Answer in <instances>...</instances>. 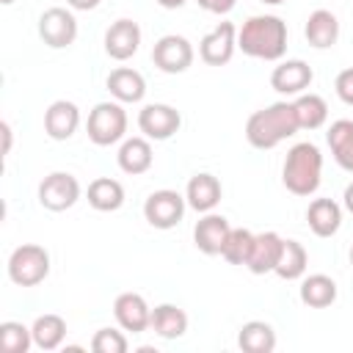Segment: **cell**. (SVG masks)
<instances>
[{
  "mask_svg": "<svg viewBox=\"0 0 353 353\" xmlns=\"http://www.w3.org/2000/svg\"><path fill=\"white\" fill-rule=\"evenodd\" d=\"M251 245H254V232H248V229H232L229 237H226V245H223L221 256L229 265H245L248 262V254H251Z\"/></svg>",
  "mask_w": 353,
  "mask_h": 353,
  "instance_id": "32",
  "label": "cell"
},
{
  "mask_svg": "<svg viewBox=\"0 0 353 353\" xmlns=\"http://www.w3.org/2000/svg\"><path fill=\"white\" fill-rule=\"evenodd\" d=\"M39 36L47 47L52 50H63L69 44H74L77 39V19L69 8L63 6H52L39 17Z\"/></svg>",
  "mask_w": 353,
  "mask_h": 353,
  "instance_id": "10",
  "label": "cell"
},
{
  "mask_svg": "<svg viewBox=\"0 0 353 353\" xmlns=\"http://www.w3.org/2000/svg\"><path fill=\"white\" fill-rule=\"evenodd\" d=\"M325 141L331 146V154L336 160L339 168H345L347 174H353V121L350 119H336L331 121Z\"/></svg>",
  "mask_w": 353,
  "mask_h": 353,
  "instance_id": "23",
  "label": "cell"
},
{
  "mask_svg": "<svg viewBox=\"0 0 353 353\" xmlns=\"http://www.w3.org/2000/svg\"><path fill=\"white\" fill-rule=\"evenodd\" d=\"M193 44L185 39V36H176V33H168V36H160L152 47V61L160 72L165 74H182L193 66Z\"/></svg>",
  "mask_w": 353,
  "mask_h": 353,
  "instance_id": "7",
  "label": "cell"
},
{
  "mask_svg": "<svg viewBox=\"0 0 353 353\" xmlns=\"http://www.w3.org/2000/svg\"><path fill=\"white\" fill-rule=\"evenodd\" d=\"M306 221L317 237H334L342 226V207L334 199H314L309 201Z\"/></svg>",
  "mask_w": 353,
  "mask_h": 353,
  "instance_id": "22",
  "label": "cell"
},
{
  "mask_svg": "<svg viewBox=\"0 0 353 353\" xmlns=\"http://www.w3.org/2000/svg\"><path fill=\"white\" fill-rule=\"evenodd\" d=\"M350 265H353V248H350Z\"/></svg>",
  "mask_w": 353,
  "mask_h": 353,
  "instance_id": "42",
  "label": "cell"
},
{
  "mask_svg": "<svg viewBox=\"0 0 353 353\" xmlns=\"http://www.w3.org/2000/svg\"><path fill=\"white\" fill-rule=\"evenodd\" d=\"M301 303L309 306V309H325L336 301V281L325 273H312V276H303L301 281Z\"/></svg>",
  "mask_w": 353,
  "mask_h": 353,
  "instance_id": "24",
  "label": "cell"
},
{
  "mask_svg": "<svg viewBox=\"0 0 353 353\" xmlns=\"http://www.w3.org/2000/svg\"><path fill=\"white\" fill-rule=\"evenodd\" d=\"M229 232H232V226H229V221H226L223 215H218V212H204V215L196 221V226H193V243H196V248H199L201 254L218 256V254L223 251V245H226Z\"/></svg>",
  "mask_w": 353,
  "mask_h": 353,
  "instance_id": "14",
  "label": "cell"
},
{
  "mask_svg": "<svg viewBox=\"0 0 353 353\" xmlns=\"http://www.w3.org/2000/svg\"><path fill=\"white\" fill-rule=\"evenodd\" d=\"M323 179V154L312 141L295 143L281 168V182L292 196H312Z\"/></svg>",
  "mask_w": 353,
  "mask_h": 353,
  "instance_id": "3",
  "label": "cell"
},
{
  "mask_svg": "<svg viewBox=\"0 0 353 353\" xmlns=\"http://www.w3.org/2000/svg\"><path fill=\"white\" fill-rule=\"evenodd\" d=\"M88 141L94 146H113L127 132V110L121 102H97L85 121Z\"/></svg>",
  "mask_w": 353,
  "mask_h": 353,
  "instance_id": "5",
  "label": "cell"
},
{
  "mask_svg": "<svg viewBox=\"0 0 353 353\" xmlns=\"http://www.w3.org/2000/svg\"><path fill=\"white\" fill-rule=\"evenodd\" d=\"M334 91H336V97H339L345 105L353 108V66H347V69H342V72L336 74Z\"/></svg>",
  "mask_w": 353,
  "mask_h": 353,
  "instance_id": "34",
  "label": "cell"
},
{
  "mask_svg": "<svg viewBox=\"0 0 353 353\" xmlns=\"http://www.w3.org/2000/svg\"><path fill=\"white\" fill-rule=\"evenodd\" d=\"M342 204H345V210L353 215V182L345 188V193H342Z\"/></svg>",
  "mask_w": 353,
  "mask_h": 353,
  "instance_id": "38",
  "label": "cell"
},
{
  "mask_svg": "<svg viewBox=\"0 0 353 353\" xmlns=\"http://www.w3.org/2000/svg\"><path fill=\"white\" fill-rule=\"evenodd\" d=\"M303 36H306V41L314 50H328L339 39V19L328 8H317V11L309 14L306 28H303Z\"/></svg>",
  "mask_w": 353,
  "mask_h": 353,
  "instance_id": "21",
  "label": "cell"
},
{
  "mask_svg": "<svg viewBox=\"0 0 353 353\" xmlns=\"http://www.w3.org/2000/svg\"><path fill=\"white\" fill-rule=\"evenodd\" d=\"M306 265H309V254H306L303 243L284 240V248H281V256H279V265H276L273 273L284 281H295V279H303Z\"/></svg>",
  "mask_w": 353,
  "mask_h": 353,
  "instance_id": "30",
  "label": "cell"
},
{
  "mask_svg": "<svg viewBox=\"0 0 353 353\" xmlns=\"http://www.w3.org/2000/svg\"><path fill=\"white\" fill-rule=\"evenodd\" d=\"M281 248H284V237L281 234H276V232H259V234H254V245H251V254H248L245 268L254 276L273 273L276 265H279Z\"/></svg>",
  "mask_w": 353,
  "mask_h": 353,
  "instance_id": "16",
  "label": "cell"
},
{
  "mask_svg": "<svg viewBox=\"0 0 353 353\" xmlns=\"http://www.w3.org/2000/svg\"><path fill=\"white\" fill-rule=\"evenodd\" d=\"M0 347L6 353H28L33 347V331L17 320L0 323Z\"/></svg>",
  "mask_w": 353,
  "mask_h": 353,
  "instance_id": "31",
  "label": "cell"
},
{
  "mask_svg": "<svg viewBox=\"0 0 353 353\" xmlns=\"http://www.w3.org/2000/svg\"><path fill=\"white\" fill-rule=\"evenodd\" d=\"M204 11H210V14H218V17H223V14H229L234 6H237V0H196Z\"/></svg>",
  "mask_w": 353,
  "mask_h": 353,
  "instance_id": "35",
  "label": "cell"
},
{
  "mask_svg": "<svg viewBox=\"0 0 353 353\" xmlns=\"http://www.w3.org/2000/svg\"><path fill=\"white\" fill-rule=\"evenodd\" d=\"M179 127H182V116L174 105L152 102L138 110V130L149 141H168L171 135L179 132Z\"/></svg>",
  "mask_w": 353,
  "mask_h": 353,
  "instance_id": "9",
  "label": "cell"
},
{
  "mask_svg": "<svg viewBox=\"0 0 353 353\" xmlns=\"http://www.w3.org/2000/svg\"><path fill=\"white\" fill-rule=\"evenodd\" d=\"M185 207L188 201L182 193L163 188V190L149 193V199L143 201V218L154 229H174L185 218Z\"/></svg>",
  "mask_w": 353,
  "mask_h": 353,
  "instance_id": "8",
  "label": "cell"
},
{
  "mask_svg": "<svg viewBox=\"0 0 353 353\" xmlns=\"http://www.w3.org/2000/svg\"><path fill=\"white\" fill-rule=\"evenodd\" d=\"M99 3H102V0H66V6H69L72 11H94Z\"/></svg>",
  "mask_w": 353,
  "mask_h": 353,
  "instance_id": "36",
  "label": "cell"
},
{
  "mask_svg": "<svg viewBox=\"0 0 353 353\" xmlns=\"http://www.w3.org/2000/svg\"><path fill=\"white\" fill-rule=\"evenodd\" d=\"M119 168L130 176H138V174H146L154 163V152H152V143L146 135H135V138H124V143L119 146Z\"/></svg>",
  "mask_w": 353,
  "mask_h": 353,
  "instance_id": "20",
  "label": "cell"
},
{
  "mask_svg": "<svg viewBox=\"0 0 353 353\" xmlns=\"http://www.w3.org/2000/svg\"><path fill=\"white\" fill-rule=\"evenodd\" d=\"M292 108H295V119H298L301 130H320L328 121V105L320 94H306L303 91L301 97H295Z\"/></svg>",
  "mask_w": 353,
  "mask_h": 353,
  "instance_id": "29",
  "label": "cell"
},
{
  "mask_svg": "<svg viewBox=\"0 0 353 353\" xmlns=\"http://www.w3.org/2000/svg\"><path fill=\"white\" fill-rule=\"evenodd\" d=\"M221 196H223V188H221L218 176H212V174H207V171L190 176V182H188V188H185V201H188V207L196 210V212H201V215H204V212H212V210L218 207Z\"/></svg>",
  "mask_w": 353,
  "mask_h": 353,
  "instance_id": "19",
  "label": "cell"
},
{
  "mask_svg": "<svg viewBox=\"0 0 353 353\" xmlns=\"http://www.w3.org/2000/svg\"><path fill=\"white\" fill-rule=\"evenodd\" d=\"M105 85H108L110 97L116 102H121V105H130V102L135 105V102H141L146 97V80H143V74L138 69H130V66L113 69L108 74Z\"/></svg>",
  "mask_w": 353,
  "mask_h": 353,
  "instance_id": "18",
  "label": "cell"
},
{
  "mask_svg": "<svg viewBox=\"0 0 353 353\" xmlns=\"http://www.w3.org/2000/svg\"><path fill=\"white\" fill-rule=\"evenodd\" d=\"M80 127V108L69 99H55L44 110V132L52 141H69Z\"/></svg>",
  "mask_w": 353,
  "mask_h": 353,
  "instance_id": "17",
  "label": "cell"
},
{
  "mask_svg": "<svg viewBox=\"0 0 353 353\" xmlns=\"http://www.w3.org/2000/svg\"><path fill=\"white\" fill-rule=\"evenodd\" d=\"M0 3H3V6H11V3H14V0H0Z\"/></svg>",
  "mask_w": 353,
  "mask_h": 353,
  "instance_id": "41",
  "label": "cell"
},
{
  "mask_svg": "<svg viewBox=\"0 0 353 353\" xmlns=\"http://www.w3.org/2000/svg\"><path fill=\"white\" fill-rule=\"evenodd\" d=\"M88 204L97 210V212H116L121 204H124V188L119 179H110V176H97L91 179L88 185Z\"/></svg>",
  "mask_w": 353,
  "mask_h": 353,
  "instance_id": "27",
  "label": "cell"
},
{
  "mask_svg": "<svg viewBox=\"0 0 353 353\" xmlns=\"http://www.w3.org/2000/svg\"><path fill=\"white\" fill-rule=\"evenodd\" d=\"M157 3H160L163 8H182L188 0H157Z\"/></svg>",
  "mask_w": 353,
  "mask_h": 353,
  "instance_id": "39",
  "label": "cell"
},
{
  "mask_svg": "<svg viewBox=\"0 0 353 353\" xmlns=\"http://www.w3.org/2000/svg\"><path fill=\"white\" fill-rule=\"evenodd\" d=\"M113 314L121 331H130V334H141L152 325V306L138 292H121L113 301Z\"/></svg>",
  "mask_w": 353,
  "mask_h": 353,
  "instance_id": "13",
  "label": "cell"
},
{
  "mask_svg": "<svg viewBox=\"0 0 353 353\" xmlns=\"http://www.w3.org/2000/svg\"><path fill=\"white\" fill-rule=\"evenodd\" d=\"M314 80V72L306 61L301 58H290L281 61L273 72H270V88L279 91L281 97H301Z\"/></svg>",
  "mask_w": 353,
  "mask_h": 353,
  "instance_id": "12",
  "label": "cell"
},
{
  "mask_svg": "<svg viewBox=\"0 0 353 353\" xmlns=\"http://www.w3.org/2000/svg\"><path fill=\"white\" fill-rule=\"evenodd\" d=\"M237 50L259 61H281L287 52V22L276 14L248 17L237 30Z\"/></svg>",
  "mask_w": 353,
  "mask_h": 353,
  "instance_id": "1",
  "label": "cell"
},
{
  "mask_svg": "<svg viewBox=\"0 0 353 353\" xmlns=\"http://www.w3.org/2000/svg\"><path fill=\"white\" fill-rule=\"evenodd\" d=\"M80 199V182L69 171H52L39 182V204L50 212H63Z\"/></svg>",
  "mask_w": 353,
  "mask_h": 353,
  "instance_id": "6",
  "label": "cell"
},
{
  "mask_svg": "<svg viewBox=\"0 0 353 353\" xmlns=\"http://www.w3.org/2000/svg\"><path fill=\"white\" fill-rule=\"evenodd\" d=\"M237 345L245 353H273L276 350V331L265 320H248L240 325Z\"/></svg>",
  "mask_w": 353,
  "mask_h": 353,
  "instance_id": "26",
  "label": "cell"
},
{
  "mask_svg": "<svg viewBox=\"0 0 353 353\" xmlns=\"http://www.w3.org/2000/svg\"><path fill=\"white\" fill-rule=\"evenodd\" d=\"M33 331V345L39 350H58L63 345V336H66V320L61 314H39L30 325Z\"/></svg>",
  "mask_w": 353,
  "mask_h": 353,
  "instance_id": "28",
  "label": "cell"
},
{
  "mask_svg": "<svg viewBox=\"0 0 353 353\" xmlns=\"http://www.w3.org/2000/svg\"><path fill=\"white\" fill-rule=\"evenodd\" d=\"M0 132H3V154H8L11 152V124L3 121L0 124Z\"/></svg>",
  "mask_w": 353,
  "mask_h": 353,
  "instance_id": "37",
  "label": "cell"
},
{
  "mask_svg": "<svg viewBox=\"0 0 353 353\" xmlns=\"http://www.w3.org/2000/svg\"><path fill=\"white\" fill-rule=\"evenodd\" d=\"M259 3H268V6H279V3H287V0H259Z\"/></svg>",
  "mask_w": 353,
  "mask_h": 353,
  "instance_id": "40",
  "label": "cell"
},
{
  "mask_svg": "<svg viewBox=\"0 0 353 353\" xmlns=\"http://www.w3.org/2000/svg\"><path fill=\"white\" fill-rule=\"evenodd\" d=\"M127 347H130L127 336L116 328H99L91 336V350L94 353H127Z\"/></svg>",
  "mask_w": 353,
  "mask_h": 353,
  "instance_id": "33",
  "label": "cell"
},
{
  "mask_svg": "<svg viewBox=\"0 0 353 353\" xmlns=\"http://www.w3.org/2000/svg\"><path fill=\"white\" fill-rule=\"evenodd\" d=\"M237 50V28L232 22H218L199 41V58L207 66H226Z\"/></svg>",
  "mask_w": 353,
  "mask_h": 353,
  "instance_id": "11",
  "label": "cell"
},
{
  "mask_svg": "<svg viewBox=\"0 0 353 353\" xmlns=\"http://www.w3.org/2000/svg\"><path fill=\"white\" fill-rule=\"evenodd\" d=\"M141 47V28L132 19H116L105 30V52L113 61H127Z\"/></svg>",
  "mask_w": 353,
  "mask_h": 353,
  "instance_id": "15",
  "label": "cell"
},
{
  "mask_svg": "<svg viewBox=\"0 0 353 353\" xmlns=\"http://www.w3.org/2000/svg\"><path fill=\"white\" fill-rule=\"evenodd\" d=\"M298 119L292 102H273L262 110H254L245 121V141L254 149H276L281 141L298 132Z\"/></svg>",
  "mask_w": 353,
  "mask_h": 353,
  "instance_id": "2",
  "label": "cell"
},
{
  "mask_svg": "<svg viewBox=\"0 0 353 353\" xmlns=\"http://www.w3.org/2000/svg\"><path fill=\"white\" fill-rule=\"evenodd\" d=\"M149 328L163 339H179L188 331V314L176 303H160L152 309V325Z\"/></svg>",
  "mask_w": 353,
  "mask_h": 353,
  "instance_id": "25",
  "label": "cell"
},
{
  "mask_svg": "<svg viewBox=\"0 0 353 353\" xmlns=\"http://www.w3.org/2000/svg\"><path fill=\"white\" fill-rule=\"evenodd\" d=\"M50 276V254L39 243H22L8 256V279L17 287H36Z\"/></svg>",
  "mask_w": 353,
  "mask_h": 353,
  "instance_id": "4",
  "label": "cell"
}]
</instances>
